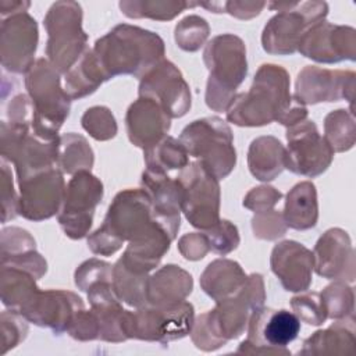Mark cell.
Masks as SVG:
<instances>
[{
	"label": "cell",
	"mask_w": 356,
	"mask_h": 356,
	"mask_svg": "<svg viewBox=\"0 0 356 356\" xmlns=\"http://www.w3.org/2000/svg\"><path fill=\"white\" fill-rule=\"evenodd\" d=\"M163 54V40L156 33L131 25L115 26L93 49L106 79L118 74L149 72Z\"/></svg>",
	"instance_id": "1"
},
{
	"label": "cell",
	"mask_w": 356,
	"mask_h": 356,
	"mask_svg": "<svg viewBox=\"0 0 356 356\" xmlns=\"http://www.w3.org/2000/svg\"><path fill=\"white\" fill-rule=\"evenodd\" d=\"M289 79L280 65L264 64L254 75L249 92L232 99L227 118L236 125H266L282 118L291 106Z\"/></svg>",
	"instance_id": "2"
},
{
	"label": "cell",
	"mask_w": 356,
	"mask_h": 356,
	"mask_svg": "<svg viewBox=\"0 0 356 356\" xmlns=\"http://www.w3.org/2000/svg\"><path fill=\"white\" fill-rule=\"evenodd\" d=\"M204 61L210 71L206 102L216 111L227 110L236 86L243 81L246 51L242 40L234 35L214 38L206 47Z\"/></svg>",
	"instance_id": "3"
},
{
	"label": "cell",
	"mask_w": 356,
	"mask_h": 356,
	"mask_svg": "<svg viewBox=\"0 0 356 356\" xmlns=\"http://www.w3.org/2000/svg\"><path fill=\"white\" fill-rule=\"evenodd\" d=\"M32 96V127L42 140H56V134L70 111V96L60 88L57 70L44 60L32 64L26 75Z\"/></svg>",
	"instance_id": "4"
},
{
	"label": "cell",
	"mask_w": 356,
	"mask_h": 356,
	"mask_svg": "<svg viewBox=\"0 0 356 356\" xmlns=\"http://www.w3.org/2000/svg\"><path fill=\"white\" fill-rule=\"evenodd\" d=\"M179 142L186 153L200 159L217 179L227 177L235 165L231 129L217 117L193 121L182 131Z\"/></svg>",
	"instance_id": "5"
},
{
	"label": "cell",
	"mask_w": 356,
	"mask_h": 356,
	"mask_svg": "<svg viewBox=\"0 0 356 356\" xmlns=\"http://www.w3.org/2000/svg\"><path fill=\"white\" fill-rule=\"evenodd\" d=\"M280 10L263 31V49L271 54H292L303 35L327 15L325 3H273Z\"/></svg>",
	"instance_id": "6"
},
{
	"label": "cell",
	"mask_w": 356,
	"mask_h": 356,
	"mask_svg": "<svg viewBox=\"0 0 356 356\" xmlns=\"http://www.w3.org/2000/svg\"><path fill=\"white\" fill-rule=\"evenodd\" d=\"M81 7L76 3H56L46 15L47 56L58 72L67 74L82 56L86 35L81 29Z\"/></svg>",
	"instance_id": "7"
},
{
	"label": "cell",
	"mask_w": 356,
	"mask_h": 356,
	"mask_svg": "<svg viewBox=\"0 0 356 356\" xmlns=\"http://www.w3.org/2000/svg\"><path fill=\"white\" fill-rule=\"evenodd\" d=\"M181 188V209L193 227L213 228L218 221V182L202 164L192 163L177 178Z\"/></svg>",
	"instance_id": "8"
},
{
	"label": "cell",
	"mask_w": 356,
	"mask_h": 356,
	"mask_svg": "<svg viewBox=\"0 0 356 356\" xmlns=\"http://www.w3.org/2000/svg\"><path fill=\"white\" fill-rule=\"evenodd\" d=\"M288 149L284 152V167L295 174L314 177L330 165L334 150L320 136L313 121H300L286 132Z\"/></svg>",
	"instance_id": "9"
},
{
	"label": "cell",
	"mask_w": 356,
	"mask_h": 356,
	"mask_svg": "<svg viewBox=\"0 0 356 356\" xmlns=\"http://www.w3.org/2000/svg\"><path fill=\"white\" fill-rule=\"evenodd\" d=\"M102 196L103 186L99 179L86 170L75 174L65 189L64 206L58 216V222L68 236L78 239L86 235Z\"/></svg>",
	"instance_id": "10"
},
{
	"label": "cell",
	"mask_w": 356,
	"mask_h": 356,
	"mask_svg": "<svg viewBox=\"0 0 356 356\" xmlns=\"http://www.w3.org/2000/svg\"><path fill=\"white\" fill-rule=\"evenodd\" d=\"M300 331V320L289 310L257 309L249 320L248 339L241 345L253 346L250 352L280 353L281 348L291 343Z\"/></svg>",
	"instance_id": "11"
},
{
	"label": "cell",
	"mask_w": 356,
	"mask_h": 356,
	"mask_svg": "<svg viewBox=\"0 0 356 356\" xmlns=\"http://www.w3.org/2000/svg\"><path fill=\"white\" fill-rule=\"evenodd\" d=\"M139 96L156 102L168 117H182L191 107L188 85L170 61H163L146 72L139 86Z\"/></svg>",
	"instance_id": "12"
},
{
	"label": "cell",
	"mask_w": 356,
	"mask_h": 356,
	"mask_svg": "<svg viewBox=\"0 0 356 356\" xmlns=\"http://www.w3.org/2000/svg\"><path fill=\"white\" fill-rule=\"evenodd\" d=\"M19 214L29 220L51 217L64 200V179L61 172L51 167L19 181Z\"/></svg>",
	"instance_id": "13"
},
{
	"label": "cell",
	"mask_w": 356,
	"mask_h": 356,
	"mask_svg": "<svg viewBox=\"0 0 356 356\" xmlns=\"http://www.w3.org/2000/svg\"><path fill=\"white\" fill-rule=\"evenodd\" d=\"M298 50L321 63L355 60V31L321 21L303 35Z\"/></svg>",
	"instance_id": "14"
},
{
	"label": "cell",
	"mask_w": 356,
	"mask_h": 356,
	"mask_svg": "<svg viewBox=\"0 0 356 356\" xmlns=\"http://www.w3.org/2000/svg\"><path fill=\"white\" fill-rule=\"evenodd\" d=\"M38 43L36 21L28 14H14L1 25V54L3 65L10 60L8 68L14 72H24L32 65V56Z\"/></svg>",
	"instance_id": "15"
},
{
	"label": "cell",
	"mask_w": 356,
	"mask_h": 356,
	"mask_svg": "<svg viewBox=\"0 0 356 356\" xmlns=\"http://www.w3.org/2000/svg\"><path fill=\"white\" fill-rule=\"evenodd\" d=\"M353 72L330 71L317 67L305 68L296 81V97L303 103L337 102L353 92Z\"/></svg>",
	"instance_id": "16"
},
{
	"label": "cell",
	"mask_w": 356,
	"mask_h": 356,
	"mask_svg": "<svg viewBox=\"0 0 356 356\" xmlns=\"http://www.w3.org/2000/svg\"><path fill=\"white\" fill-rule=\"evenodd\" d=\"M313 254L293 241L278 243L271 254V268L286 291H305L312 281Z\"/></svg>",
	"instance_id": "17"
},
{
	"label": "cell",
	"mask_w": 356,
	"mask_h": 356,
	"mask_svg": "<svg viewBox=\"0 0 356 356\" xmlns=\"http://www.w3.org/2000/svg\"><path fill=\"white\" fill-rule=\"evenodd\" d=\"M127 129L131 142L146 150L159 143L170 129V117L156 102L140 97L128 110Z\"/></svg>",
	"instance_id": "18"
},
{
	"label": "cell",
	"mask_w": 356,
	"mask_h": 356,
	"mask_svg": "<svg viewBox=\"0 0 356 356\" xmlns=\"http://www.w3.org/2000/svg\"><path fill=\"white\" fill-rule=\"evenodd\" d=\"M313 259L316 270L327 278H342L346 270L353 275V250L350 239L342 229L327 231L317 242Z\"/></svg>",
	"instance_id": "19"
},
{
	"label": "cell",
	"mask_w": 356,
	"mask_h": 356,
	"mask_svg": "<svg viewBox=\"0 0 356 356\" xmlns=\"http://www.w3.org/2000/svg\"><path fill=\"white\" fill-rule=\"evenodd\" d=\"M192 291V277L177 266H167L147 281L146 298L154 306L182 302Z\"/></svg>",
	"instance_id": "20"
},
{
	"label": "cell",
	"mask_w": 356,
	"mask_h": 356,
	"mask_svg": "<svg viewBox=\"0 0 356 356\" xmlns=\"http://www.w3.org/2000/svg\"><path fill=\"white\" fill-rule=\"evenodd\" d=\"M248 277L238 263L231 260H216L207 266L200 284L204 292L218 302L227 295L238 292Z\"/></svg>",
	"instance_id": "21"
},
{
	"label": "cell",
	"mask_w": 356,
	"mask_h": 356,
	"mask_svg": "<svg viewBox=\"0 0 356 356\" xmlns=\"http://www.w3.org/2000/svg\"><path fill=\"white\" fill-rule=\"evenodd\" d=\"M316 188L312 182L298 184L286 195L284 220L295 229H309L317 221Z\"/></svg>",
	"instance_id": "22"
},
{
	"label": "cell",
	"mask_w": 356,
	"mask_h": 356,
	"mask_svg": "<svg viewBox=\"0 0 356 356\" xmlns=\"http://www.w3.org/2000/svg\"><path fill=\"white\" fill-rule=\"evenodd\" d=\"M284 147L273 136L252 142L249 149V170L260 181L274 179L284 168Z\"/></svg>",
	"instance_id": "23"
},
{
	"label": "cell",
	"mask_w": 356,
	"mask_h": 356,
	"mask_svg": "<svg viewBox=\"0 0 356 356\" xmlns=\"http://www.w3.org/2000/svg\"><path fill=\"white\" fill-rule=\"evenodd\" d=\"M93 153L82 136L65 135L57 147V164L65 172H78L90 168Z\"/></svg>",
	"instance_id": "24"
},
{
	"label": "cell",
	"mask_w": 356,
	"mask_h": 356,
	"mask_svg": "<svg viewBox=\"0 0 356 356\" xmlns=\"http://www.w3.org/2000/svg\"><path fill=\"white\" fill-rule=\"evenodd\" d=\"M186 150L181 145V142L175 140L174 138L168 136L161 139L154 146L145 150V160L147 168L165 171V170H175L184 168L188 165Z\"/></svg>",
	"instance_id": "25"
},
{
	"label": "cell",
	"mask_w": 356,
	"mask_h": 356,
	"mask_svg": "<svg viewBox=\"0 0 356 356\" xmlns=\"http://www.w3.org/2000/svg\"><path fill=\"white\" fill-rule=\"evenodd\" d=\"M355 330L353 325L348 328L345 324H341V321L335 323L332 327L324 331H317L313 337H310L305 342V349L302 353L306 352H325L328 346L334 345V352H346L348 349L342 345L348 346L349 349L355 345Z\"/></svg>",
	"instance_id": "26"
},
{
	"label": "cell",
	"mask_w": 356,
	"mask_h": 356,
	"mask_svg": "<svg viewBox=\"0 0 356 356\" xmlns=\"http://www.w3.org/2000/svg\"><path fill=\"white\" fill-rule=\"evenodd\" d=\"M325 140L332 150L343 152L353 146L355 124L353 114L346 110H337L325 118Z\"/></svg>",
	"instance_id": "27"
},
{
	"label": "cell",
	"mask_w": 356,
	"mask_h": 356,
	"mask_svg": "<svg viewBox=\"0 0 356 356\" xmlns=\"http://www.w3.org/2000/svg\"><path fill=\"white\" fill-rule=\"evenodd\" d=\"M192 6L184 1H121L122 13L131 18L150 17L156 19H171L185 7Z\"/></svg>",
	"instance_id": "28"
},
{
	"label": "cell",
	"mask_w": 356,
	"mask_h": 356,
	"mask_svg": "<svg viewBox=\"0 0 356 356\" xmlns=\"http://www.w3.org/2000/svg\"><path fill=\"white\" fill-rule=\"evenodd\" d=\"M321 300L327 316L342 318L353 310V292L345 284H334L327 286L321 293Z\"/></svg>",
	"instance_id": "29"
},
{
	"label": "cell",
	"mask_w": 356,
	"mask_h": 356,
	"mask_svg": "<svg viewBox=\"0 0 356 356\" xmlns=\"http://www.w3.org/2000/svg\"><path fill=\"white\" fill-rule=\"evenodd\" d=\"M209 35V26L203 18L196 15L188 17L181 21L175 28V40L184 50H197Z\"/></svg>",
	"instance_id": "30"
},
{
	"label": "cell",
	"mask_w": 356,
	"mask_h": 356,
	"mask_svg": "<svg viewBox=\"0 0 356 356\" xmlns=\"http://www.w3.org/2000/svg\"><path fill=\"white\" fill-rule=\"evenodd\" d=\"M83 128L96 139H108L115 135L114 117L106 107H93L82 117Z\"/></svg>",
	"instance_id": "31"
},
{
	"label": "cell",
	"mask_w": 356,
	"mask_h": 356,
	"mask_svg": "<svg viewBox=\"0 0 356 356\" xmlns=\"http://www.w3.org/2000/svg\"><path fill=\"white\" fill-rule=\"evenodd\" d=\"M291 305H292L293 310L296 312L298 318L306 321L307 324L318 325L327 317L320 293L313 292V293L296 296L292 299Z\"/></svg>",
	"instance_id": "32"
},
{
	"label": "cell",
	"mask_w": 356,
	"mask_h": 356,
	"mask_svg": "<svg viewBox=\"0 0 356 356\" xmlns=\"http://www.w3.org/2000/svg\"><path fill=\"white\" fill-rule=\"evenodd\" d=\"M210 229L211 231L204 232V235L207 238L210 249H213L216 253L225 254L236 248L239 242L238 231L235 225L229 224V221H220Z\"/></svg>",
	"instance_id": "33"
}]
</instances>
